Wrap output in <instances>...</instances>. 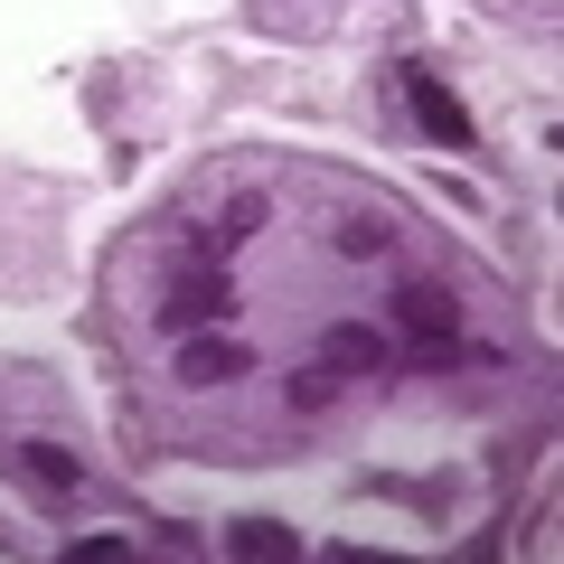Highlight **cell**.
<instances>
[{
  "label": "cell",
  "instance_id": "6da1fadb",
  "mask_svg": "<svg viewBox=\"0 0 564 564\" xmlns=\"http://www.w3.org/2000/svg\"><path fill=\"white\" fill-rule=\"evenodd\" d=\"M395 321H404V339H414L423 367H443L452 348H462V302H452L443 282H404V292H395Z\"/></svg>",
  "mask_w": 564,
  "mask_h": 564
},
{
  "label": "cell",
  "instance_id": "7a4b0ae2",
  "mask_svg": "<svg viewBox=\"0 0 564 564\" xmlns=\"http://www.w3.org/2000/svg\"><path fill=\"white\" fill-rule=\"evenodd\" d=\"M226 311H236V282H226V263H188V273L170 282L161 321H170V329H207V321H226Z\"/></svg>",
  "mask_w": 564,
  "mask_h": 564
},
{
  "label": "cell",
  "instance_id": "3957f363",
  "mask_svg": "<svg viewBox=\"0 0 564 564\" xmlns=\"http://www.w3.org/2000/svg\"><path fill=\"white\" fill-rule=\"evenodd\" d=\"M404 104H414V122L443 141V151H470V113H462V104H452L433 76H423V66H404Z\"/></svg>",
  "mask_w": 564,
  "mask_h": 564
},
{
  "label": "cell",
  "instance_id": "277c9868",
  "mask_svg": "<svg viewBox=\"0 0 564 564\" xmlns=\"http://www.w3.org/2000/svg\"><path fill=\"white\" fill-rule=\"evenodd\" d=\"M236 377H254L245 339H188L180 348V386H236Z\"/></svg>",
  "mask_w": 564,
  "mask_h": 564
},
{
  "label": "cell",
  "instance_id": "5b68a950",
  "mask_svg": "<svg viewBox=\"0 0 564 564\" xmlns=\"http://www.w3.org/2000/svg\"><path fill=\"white\" fill-rule=\"evenodd\" d=\"M254 226H263V198H226L217 217L198 226V263H226V254H236L245 236H254Z\"/></svg>",
  "mask_w": 564,
  "mask_h": 564
},
{
  "label": "cell",
  "instance_id": "8992f818",
  "mask_svg": "<svg viewBox=\"0 0 564 564\" xmlns=\"http://www.w3.org/2000/svg\"><path fill=\"white\" fill-rule=\"evenodd\" d=\"M329 245H339V254H358V263H386V254H395V217H377V207H348Z\"/></svg>",
  "mask_w": 564,
  "mask_h": 564
},
{
  "label": "cell",
  "instance_id": "52a82bcc",
  "mask_svg": "<svg viewBox=\"0 0 564 564\" xmlns=\"http://www.w3.org/2000/svg\"><path fill=\"white\" fill-rule=\"evenodd\" d=\"M329 367H339V377H377V367H395V348L348 321V329H329Z\"/></svg>",
  "mask_w": 564,
  "mask_h": 564
},
{
  "label": "cell",
  "instance_id": "ba28073f",
  "mask_svg": "<svg viewBox=\"0 0 564 564\" xmlns=\"http://www.w3.org/2000/svg\"><path fill=\"white\" fill-rule=\"evenodd\" d=\"M20 470L39 489H76V452H66V443H20Z\"/></svg>",
  "mask_w": 564,
  "mask_h": 564
},
{
  "label": "cell",
  "instance_id": "9c48e42d",
  "mask_svg": "<svg viewBox=\"0 0 564 564\" xmlns=\"http://www.w3.org/2000/svg\"><path fill=\"white\" fill-rule=\"evenodd\" d=\"M226 545H236V555H292V527H273V518H245V527H226Z\"/></svg>",
  "mask_w": 564,
  "mask_h": 564
},
{
  "label": "cell",
  "instance_id": "30bf717a",
  "mask_svg": "<svg viewBox=\"0 0 564 564\" xmlns=\"http://www.w3.org/2000/svg\"><path fill=\"white\" fill-rule=\"evenodd\" d=\"M339 386H348V377H339V367L321 358V367H302V377H292V404H302V414H321V404L339 395Z\"/></svg>",
  "mask_w": 564,
  "mask_h": 564
}]
</instances>
